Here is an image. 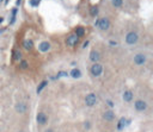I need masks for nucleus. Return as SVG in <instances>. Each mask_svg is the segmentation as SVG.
Segmentation results:
<instances>
[{
  "instance_id": "f257e3e1",
  "label": "nucleus",
  "mask_w": 153,
  "mask_h": 132,
  "mask_svg": "<svg viewBox=\"0 0 153 132\" xmlns=\"http://www.w3.org/2000/svg\"><path fill=\"white\" fill-rule=\"evenodd\" d=\"M96 25H97L102 31H107V30L110 28V22H109L108 18H102V19H99V20L96 22Z\"/></svg>"
},
{
  "instance_id": "f03ea898",
  "label": "nucleus",
  "mask_w": 153,
  "mask_h": 132,
  "mask_svg": "<svg viewBox=\"0 0 153 132\" xmlns=\"http://www.w3.org/2000/svg\"><path fill=\"white\" fill-rule=\"evenodd\" d=\"M138 41H139V35L136 33V32H134V31H132V32H128L127 33V36H126V42L128 43V44H135V43H138Z\"/></svg>"
},
{
  "instance_id": "7ed1b4c3",
  "label": "nucleus",
  "mask_w": 153,
  "mask_h": 132,
  "mask_svg": "<svg viewBox=\"0 0 153 132\" xmlns=\"http://www.w3.org/2000/svg\"><path fill=\"white\" fill-rule=\"evenodd\" d=\"M90 71H91V74L93 76H99L103 73V67L99 63H93L92 67H91V69H90Z\"/></svg>"
},
{
  "instance_id": "20e7f679",
  "label": "nucleus",
  "mask_w": 153,
  "mask_h": 132,
  "mask_svg": "<svg viewBox=\"0 0 153 132\" xmlns=\"http://www.w3.org/2000/svg\"><path fill=\"white\" fill-rule=\"evenodd\" d=\"M78 43H79V37L76 36L75 33L69 35V36L67 37V39H66V44L69 45V47H74V45H76Z\"/></svg>"
},
{
  "instance_id": "39448f33",
  "label": "nucleus",
  "mask_w": 153,
  "mask_h": 132,
  "mask_svg": "<svg viewBox=\"0 0 153 132\" xmlns=\"http://www.w3.org/2000/svg\"><path fill=\"white\" fill-rule=\"evenodd\" d=\"M85 104H86V106H89V107H92V106H95L96 104H97V96L95 95V94H89V95H86V98H85Z\"/></svg>"
},
{
  "instance_id": "423d86ee",
  "label": "nucleus",
  "mask_w": 153,
  "mask_h": 132,
  "mask_svg": "<svg viewBox=\"0 0 153 132\" xmlns=\"http://www.w3.org/2000/svg\"><path fill=\"white\" fill-rule=\"evenodd\" d=\"M36 120H37V123L40 125H44L48 121V115L46 113H43V112H38L37 113V117H36Z\"/></svg>"
},
{
  "instance_id": "0eeeda50",
  "label": "nucleus",
  "mask_w": 153,
  "mask_h": 132,
  "mask_svg": "<svg viewBox=\"0 0 153 132\" xmlns=\"http://www.w3.org/2000/svg\"><path fill=\"white\" fill-rule=\"evenodd\" d=\"M145 62H146V56L143 54H138L134 56V63L135 64L142 66V64H145Z\"/></svg>"
},
{
  "instance_id": "6e6552de",
  "label": "nucleus",
  "mask_w": 153,
  "mask_h": 132,
  "mask_svg": "<svg viewBox=\"0 0 153 132\" xmlns=\"http://www.w3.org/2000/svg\"><path fill=\"white\" fill-rule=\"evenodd\" d=\"M147 108V104L143 101V100H136L135 101V109L139 111V112H142Z\"/></svg>"
},
{
  "instance_id": "1a4fd4ad",
  "label": "nucleus",
  "mask_w": 153,
  "mask_h": 132,
  "mask_svg": "<svg viewBox=\"0 0 153 132\" xmlns=\"http://www.w3.org/2000/svg\"><path fill=\"white\" fill-rule=\"evenodd\" d=\"M90 60H91L92 62L97 63V62L101 60V54H99V51H97V50H92V51L90 52Z\"/></svg>"
},
{
  "instance_id": "9d476101",
  "label": "nucleus",
  "mask_w": 153,
  "mask_h": 132,
  "mask_svg": "<svg viewBox=\"0 0 153 132\" xmlns=\"http://www.w3.org/2000/svg\"><path fill=\"white\" fill-rule=\"evenodd\" d=\"M103 118H104L107 121H112V120L115 119V113H114L112 111L108 109V111H105V112L103 113Z\"/></svg>"
},
{
  "instance_id": "9b49d317",
  "label": "nucleus",
  "mask_w": 153,
  "mask_h": 132,
  "mask_svg": "<svg viewBox=\"0 0 153 132\" xmlns=\"http://www.w3.org/2000/svg\"><path fill=\"white\" fill-rule=\"evenodd\" d=\"M26 109H28V105L25 102H18L16 105V111L19 113H24V112H26Z\"/></svg>"
},
{
  "instance_id": "f8f14e48",
  "label": "nucleus",
  "mask_w": 153,
  "mask_h": 132,
  "mask_svg": "<svg viewBox=\"0 0 153 132\" xmlns=\"http://www.w3.org/2000/svg\"><path fill=\"white\" fill-rule=\"evenodd\" d=\"M133 92L132 90H124V93H123V100L124 101H127V102H130L132 100H133Z\"/></svg>"
},
{
  "instance_id": "ddd939ff",
  "label": "nucleus",
  "mask_w": 153,
  "mask_h": 132,
  "mask_svg": "<svg viewBox=\"0 0 153 132\" xmlns=\"http://www.w3.org/2000/svg\"><path fill=\"white\" fill-rule=\"evenodd\" d=\"M38 49H40V51L46 52V51H48V50L50 49V43H48V42H42V43L40 44Z\"/></svg>"
},
{
  "instance_id": "4468645a",
  "label": "nucleus",
  "mask_w": 153,
  "mask_h": 132,
  "mask_svg": "<svg viewBox=\"0 0 153 132\" xmlns=\"http://www.w3.org/2000/svg\"><path fill=\"white\" fill-rule=\"evenodd\" d=\"M71 76L73 77V79H79L80 76H82V71L78 69V68H74V69H72L71 70Z\"/></svg>"
},
{
  "instance_id": "2eb2a0df",
  "label": "nucleus",
  "mask_w": 153,
  "mask_h": 132,
  "mask_svg": "<svg viewBox=\"0 0 153 132\" xmlns=\"http://www.w3.org/2000/svg\"><path fill=\"white\" fill-rule=\"evenodd\" d=\"M129 123H130L129 120H127V121H126V119H124V118H121V119H120V121H118V124H117V128L121 131V130H122V128H124V126H126L127 124H129Z\"/></svg>"
},
{
  "instance_id": "dca6fc26",
  "label": "nucleus",
  "mask_w": 153,
  "mask_h": 132,
  "mask_svg": "<svg viewBox=\"0 0 153 132\" xmlns=\"http://www.w3.org/2000/svg\"><path fill=\"white\" fill-rule=\"evenodd\" d=\"M47 83H48V81H46V80H44V81H42V82L38 85V87H37V90H36V92H37V94H40V93L42 92V89H43V88L47 86Z\"/></svg>"
},
{
  "instance_id": "f3484780",
  "label": "nucleus",
  "mask_w": 153,
  "mask_h": 132,
  "mask_svg": "<svg viewBox=\"0 0 153 132\" xmlns=\"http://www.w3.org/2000/svg\"><path fill=\"white\" fill-rule=\"evenodd\" d=\"M23 45H24V48H25L26 50H31L32 47H34V43H32L31 41H25V42L23 43Z\"/></svg>"
},
{
  "instance_id": "a211bd4d",
  "label": "nucleus",
  "mask_w": 153,
  "mask_h": 132,
  "mask_svg": "<svg viewBox=\"0 0 153 132\" xmlns=\"http://www.w3.org/2000/svg\"><path fill=\"white\" fill-rule=\"evenodd\" d=\"M84 33H85V29H84V28H80V26H79V28L75 29V35L78 36V37H79V36H84Z\"/></svg>"
},
{
  "instance_id": "6ab92c4d",
  "label": "nucleus",
  "mask_w": 153,
  "mask_h": 132,
  "mask_svg": "<svg viewBox=\"0 0 153 132\" xmlns=\"http://www.w3.org/2000/svg\"><path fill=\"white\" fill-rule=\"evenodd\" d=\"M22 58V54H20V51H13V60L15 61H19Z\"/></svg>"
},
{
  "instance_id": "aec40b11",
  "label": "nucleus",
  "mask_w": 153,
  "mask_h": 132,
  "mask_svg": "<svg viewBox=\"0 0 153 132\" xmlns=\"http://www.w3.org/2000/svg\"><path fill=\"white\" fill-rule=\"evenodd\" d=\"M123 4V0H112V5L115 7H121Z\"/></svg>"
},
{
  "instance_id": "412c9836",
  "label": "nucleus",
  "mask_w": 153,
  "mask_h": 132,
  "mask_svg": "<svg viewBox=\"0 0 153 132\" xmlns=\"http://www.w3.org/2000/svg\"><path fill=\"white\" fill-rule=\"evenodd\" d=\"M90 13H91V16H97V13H98V7L97 6H93V7H91V10H90Z\"/></svg>"
},
{
  "instance_id": "4be33fe9",
  "label": "nucleus",
  "mask_w": 153,
  "mask_h": 132,
  "mask_svg": "<svg viewBox=\"0 0 153 132\" xmlns=\"http://www.w3.org/2000/svg\"><path fill=\"white\" fill-rule=\"evenodd\" d=\"M28 67H29L28 61H25V60L20 61V68H22V69H28Z\"/></svg>"
},
{
  "instance_id": "5701e85b",
  "label": "nucleus",
  "mask_w": 153,
  "mask_h": 132,
  "mask_svg": "<svg viewBox=\"0 0 153 132\" xmlns=\"http://www.w3.org/2000/svg\"><path fill=\"white\" fill-rule=\"evenodd\" d=\"M65 76H68V74H67V71H63V70L59 71V73H57V75H56V77H57V79H60V77H65Z\"/></svg>"
},
{
  "instance_id": "b1692460",
  "label": "nucleus",
  "mask_w": 153,
  "mask_h": 132,
  "mask_svg": "<svg viewBox=\"0 0 153 132\" xmlns=\"http://www.w3.org/2000/svg\"><path fill=\"white\" fill-rule=\"evenodd\" d=\"M38 4H40V0H30V5L34 6V7L38 6Z\"/></svg>"
},
{
  "instance_id": "393cba45",
  "label": "nucleus",
  "mask_w": 153,
  "mask_h": 132,
  "mask_svg": "<svg viewBox=\"0 0 153 132\" xmlns=\"http://www.w3.org/2000/svg\"><path fill=\"white\" fill-rule=\"evenodd\" d=\"M110 45H117V42H114V41H110Z\"/></svg>"
},
{
  "instance_id": "a878e982",
  "label": "nucleus",
  "mask_w": 153,
  "mask_h": 132,
  "mask_svg": "<svg viewBox=\"0 0 153 132\" xmlns=\"http://www.w3.org/2000/svg\"><path fill=\"white\" fill-rule=\"evenodd\" d=\"M85 127H87V128L90 127V123H89V121H87V123H85Z\"/></svg>"
},
{
  "instance_id": "bb28decb",
  "label": "nucleus",
  "mask_w": 153,
  "mask_h": 132,
  "mask_svg": "<svg viewBox=\"0 0 153 132\" xmlns=\"http://www.w3.org/2000/svg\"><path fill=\"white\" fill-rule=\"evenodd\" d=\"M44 132H54V131H53V130H51V128H48V130H46V131H44Z\"/></svg>"
},
{
  "instance_id": "cd10ccee",
  "label": "nucleus",
  "mask_w": 153,
  "mask_h": 132,
  "mask_svg": "<svg viewBox=\"0 0 153 132\" xmlns=\"http://www.w3.org/2000/svg\"><path fill=\"white\" fill-rule=\"evenodd\" d=\"M20 1H22V0H17V5H19V4H20Z\"/></svg>"
},
{
  "instance_id": "c85d7f7f",
  "label": "nucleus",
  "mask_w": 153,
  "mask_h": 132,
  "mask_svg": "<svg viewBox=\"0 0 153 132\" xmlns=\"http://www.w3.org/2000/svg\"><path fill=\"white\" fill-rule=\"evenodd\" d=\"M3 22V18H0V23H1Z\"/></svg>"
},
{
  "instance_id": "c756f323",
  "label": "nucleus",
  "mask_w": 153,
  "mask_h": 132,
  "mask_svg": "<svg viewBox=\"0 0 153 132\" xmlns=\"http://www.w3.org/2000/svg\"><path fill=\"white\" fill-rule=\"evenodd\" d=\"M19 132H23V131H19Z\"/></svg>"
}]
</instances>
